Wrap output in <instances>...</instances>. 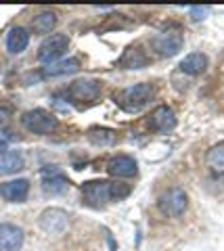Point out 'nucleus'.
<instances>
[{
    "mask_svg": "<svg viewBox=\"0 0 224 251\" xmlns=\"http://www.w3.org/2000/svg\"><path fill=\"white\" fill-rule=\"evenodd\" d=\"M80 193H82V201L86 203L88 207L101 209L107 203L128 197L130 186L124 182H109V180H90V182L82 184Z\"/></svg>",
    "mask_w": 224,
    "mask_h": 251,
    "instance_id": "nucleus-1",
    "label": "nucleus"
},
{
    "mask_svg": "<svg viewBox=\"0 0 224 251\" xmlns=\"http://www.w3.org/2000/svg\"><path fill=\"white\" fill-rule=\"evenodd\" d=\"M155 94H157L155 86L151 82H143V84H134V86H128V88L115 92L113 99L126 111H141V109H145L155 99Z\"/></svg>",
    "mask_w": 224,
    "mask_h": 251,
    "instance_id": "nucleus-2",
    "label": "nucleus"
},
{
    "mask_svg": "<svg viewBox=\"0 0 224 251\" xmlns=\"http://www.w3.org/2000/svg\"><path fill=\"white\" fill-rule=\"evenodd\" d=\"M182 44H184L182 29L176 25H168L151 38V46L159 57H174L182 49Z\"/></svg>",
    "mask_w": 224,
    "mask_h": 251,
    "instance_id": "nucleus-3",
    "label": "nucleus"
},
{
    "mask_svg": "<svg viewBox=\"0 0 224 251\" xmlns=\"http://www.w3.org/2000/svg\"><path fill=\"white\" fill-rule=\"evenodd\" d=\"M21 124H23V128L29 130L32 134H50L59 126L57 117L49 111H44V109H32V111L23 113Z\"/></svg>",
    "mask_w": 224,
    "mask_h": 251,
    "instance_id": "nucleus-4",
    "label": "nucleus"
},
{
    "mask_svg": "<svg viewBox=\"0 0 224 251\" xmlns=\"http://www.w3.org/2000/svg\"><path fill=\"white\" fill-rule=\"evenodd\" d=\"M157 207L168 218H178L189 207V197L182 188H168L157 201Z\"/></svg>",
    "mask_w": 224,
    "mask_h": 251,
    "instance_id": "nucleus-5",
    "label": "nucleus"
},
{
    "mask_svg": "<svg viewBox=\"0 0 224 251\" xmlns=\"http://www.w3.org/2000/svg\"><path fill=\"white\" fill-rule=\"evenodd\" d=\"M69 46V38L65 34H52L49 38H44V42L38 46V61L42 63H57L65 54Z\"/></svg>",
    "mask_w": 224,
    "mask_h": 251,
    "instance_id": "nucleus-6",
    "label": "nucleus"
},
{
    "mask_svg": "<svg viewBox=\"0 0 224 251\" xmlns=\"http://www.w3.org/2000/svg\"><path fill=\"white\" fill-rule=\"evenodd\" d=\"M40 228L49 234H61L67 226H69V216L67 211L59 209V207H49L40 214V220H38Z\"/></svg>",
    "mask_w": 224,
    "mask_h": 251,
    "instance_id": "nucleus-7",
    "label": "nucleus"
},
{
    "mask_svg": "<svg viewBox=\"0 0 224 251\" xmlns=\"http://www.w3.org/2000/svg\"><path fill=\"white\" fill-rule=\"evenodd\" d=\"M67 94L75 103H95L101 94V84L97 80H78L67 88Z\"/></svg>",
    "mask_w": 224,
    "mask_h": 251,
    "instance_id": "nucleus-8",
    "label": "nucleus"
},
{
    "mask_svg": "<svg viewBox=\"0 0 224 251\" xmlns=\"http://www.w3.org/2000/svg\"><path fill=\"white\" fill-rule=\"evenodd\" d=\"M149 128L159 132V134H168L176 128V113L168 105L155 107V111L149 115Z\"/></svg>",
    "mask_w": 224,
    "mask_h": 251,
    "instance_id": "nucleus-9",
    "label": "nucleus"
},
{
    "mask_svg": "<svg viewBox=\"0 0 224 251\" xmlns=\"http://www.w3.org/2000/svg\"><path fill=\"white\" fill-rule=\"evenodd\" d=\"M25 234L19 226L2 222L0 224V251H21Z\"/></svg>",
    "mask_w": 224,
    "mask_h": 251,
    "instance_id": "nucleus-10",
    "label": "nucleus"
},
{
    "mask_svg": "<svg viewBox=\"0 0 224 251\" xmlns=\"http://www.w3.org/2000/svg\"><path fill=\"white\" fill-rule=\"evenodd\" d=\"M107 172L115 178H132V176H136L138 166L130 155H115L109 159V163H107Z\"/></svg>",
    "mask_w": 224,
    "mask_h": 251,
    "instance_id": "nucleus-11",
    "label": "nucleus"
},
{
    "mask_svg": "<svg viewBox=\"0 0 224 251\" xmlns=\"http://www.w3.org/2000/svg\"><path fill=\"white\" fill-rule=\"evenodd\" d=\"M27 193H29V182L25 178H17V180H11V182L0 184V195H2L6 201H11V203L25 201Z\"/></svg>",
    "mask_w": 224,
    "mask_h": 251,
    "instance_id": "nucleus-12",
    "label": "nucleus"
},
{
    "mask_svg": "<svg viewBox=\"0 0 224 251\" xmlns=\"http://www.w3.org/2000/svg\"><path fill=\"white\" fill-rule=\"evenodd\" d=\"M23 155L21 151H4L0 153V176H11L23 170Z\"/></svg>",
    "mask_w": 224,
    "mask_h": 251,
    "instance_id": "nucleus-13",
    "label": "nucleus"
},
{
    "mask_svg": "<svg viewBox=\"0 0 224 251\" xmlns=\"http://www.w3.org/2000/svg\"><path fill=\"white\" fill-rule=\"evenodd\" d=\"M29 44V34L25 27H11L9 34H6V50L11 54H19L27 49Z\"/></svg>",
    "mask_w": 224,
    "mask_h": 251,
    "instance_id": "nucleus-14",
    "label": "nucleus"
},
{
    "mask_svg": "<svg viewBox=\"0 0 224 251\" xmlns=\"http://www.w3.org/2000/svg\"><path fill=\"white\" fill-rule=\"evenodd\" d=\"M207 69V57L203 52H191L180 61V72L187 75H201Z\"/></svg>",
    "mask_w": 224,
    "mask_h": 251,
    "instance_id": "nucleus-15",
    "label": "nucleus"
},
{
    "mask_svg": "<svg viewBox=\"0 0 224 251\" xmlns=\"http://www.w3.org/2000/svg\"><path fill=\"white\" fill-rule=\"evenodd\" d=\"M80 69V61L78 59H65V61H57V63H50L42 69V75L44 77H57V75H67V74H74Z\"/></svg>",
    "mask_w": 224,
    "mask_h": 251,
    "instance_id": "nucleus-16",
    "label": "nucleus"
},
{
    "mask_svg": "<svg viewBox=\"0 0 224 251\" xmlns=\"http://www.w3.org/2000/svg\"><path fill=\"white\" fill-rule=\"evenodd\" d=\"M147 63H149V59H147L145 52L141 49H136V46H130V49L124 52V57L120 59V65L124 69H141Z\"/></svg>",
    "mask_w": 224,
    "mask_h": 251,
    "instance_id": "nucleus-17",
    "label": "nucleus"
},
{
    "mask_svg": "<svg viewBox=\"0 0 224 251\" xmlns=\"http://www.w3.org/2000/svg\"><path fill=\"white\" fill-rule=\"evenodd\" d=\"M86 136H88L90 143L97 145V147H111V145L118 143L115 130H109V128H90Z\"/></svg>",
    "mask_w": 224,
    "mask_h": 251,
    "instance_id": "nucleus-18",
    "label": "nucleus"
},
{
    "mask_svg": "<svg viewBox=\"0 0 224 251\" xmlns=\"http://www.w3.org/2000/svg\"><path fill=\"white\" fill-rule=\"evenodd\" d=\"M205 161L214 174H224V143L214 145L205 155Z\"/></svg>",
    "mask_w": 224,
    "mask_h": 251,
    "instance_id": "nucleus-19",
    "label": "nucleus"
},
{
    "mask_svg": "<svg viewBox=\"0 0 224 251\" xmlns=\"http://www.w3.org/2000/svg\"><path fill=\"white\" fill-rule=\"evenodd\" d=\"M55 25H57V15L50 13V11L38 13L32 21V27H34V31H38V34H50V31L55 29Z\"/></svg>",
    "mask_w": 224,
    "mask_h": 251,
    "instance_id": "nucleus-20",
    "label": "nucleus"
},
{
    "mask_svg": "<svg viewBox=\"0 0 224 251\" xmlns=\"http://www.w3.org/2000/svg\"><path fill=\"white\" fill-rule=\"evenodd\" d=\"M67 186L69 182L63 178V176H46L42 180V188H44V193H49V195H59V193H63L67 191Z\"/></svg>",
    "mask_w": 224,
    "mask_h": 251,
    "instance_id": "nucleus-21",
    "label": "nucleus"
},
{
    "mask_svg": "<svg viewBox=\"0 0 224 251\" xmlns=\"http://www.w3.org/2000/svg\"><path fill=\"white\" fill-rule=\"evenodd\" d=\"M210 13V9L207 6H191L189 9V15L193 17V21H201V19H205V15Z\"/></svg>",
    "mask_w": 224,
    "mask_h": 251,
    "instance_id": "nucleus-22",
    "label": "nucleus"
},
{
    "mask_svg": "<svg viewBox=\"0 0 224 251\" xmlns=\"http://www.w3.org/2000/svg\"><path fill=\"white\" fill-rule=\"evenodd\" d=\"M11 113H13V105H6V103H2V100H0V126L9 122Z\"/></svg>",
    "mask_w": 224,
    "mask_h": 251,
    "instance_id": "nucleus-23",
    "label": "nucleus"
},
{
    "mask_svg": "<svg viewBox=\"0 0 224 251\" xmlns=\"http://www.w3.org/2000/svg\"><path fill=\"white\" fill-rule=\"evenodd\" d=\"M9 136H4V134H0V153H4V151H9Z\"/></svg>",
    "mask_w": 224,
    "mask_h": 251,
    "instance_id": "nucleus-24",
    "label": "nucleus"
}]
</instances>
